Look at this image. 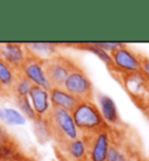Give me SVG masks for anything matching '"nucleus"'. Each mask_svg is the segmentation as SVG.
<instances>
[{
    "label": "nucleus",
    "instance_id": "1",
    "mask_svg": "<svg viewBox=\"0 0 149 161\" xmlns=\"http://www.w3.org/2000/svg\"><path fill=\"white\" fill-rule=\"evenodd\" d=\"M45 119L48 121L52 139L57 141L58 146H63L82 137V133L73 120L72 113L68 110L52 108Z\"/></svg>",
    "mask_w": 149,
    "mask_h": 161
},
{
    "label": "nucleus",
    "instance_id": "6",
    "mask_svg": "<svg viewBox=\"0 0 149 161\" xmlns=\"http://www.w3.org/2000/svg\"><path fill=\"white\" fill-rule=\"evenodd\" d=\"M82 137L88 144L90 161H106L109 149L112 144L111 130H104Z\"/></svg>",
    "mask_w": 149,
    "mask_h": 161
},
{
    "label": "nucleus",
    "instance_id": "3",
    "mask_svg": "<svg viewBox=\"0 0 149 161\" xmlns=\"http://www.w3.org/2000/svg\"><path fill=\"white\" fill-rule=\"evenodd\" d=\"M120 82L134 103L145 111L149 108V80L143 73L121 74Z\"/></svg>",
    "mask_w": 149,
    "mask_h": 161
},
{
    "label": "nucleus",
    "instance_id": "27",
    "mask_svg": "<svg viewBox=\"0 0 149 161\" xmlns=\"http://www.w3.org/2000/svg\"><path fill=\"white\" fill-rule=\"evenodd\" d=\"M143 112L146 113V116H147V118L149 119V108H148V109H146L145 111H143Z\"/></svg>",
    "mask_w": 149,
    "mask_h": 161
},
{
    "label": "nucleus",
    "instance_id": "16",
    "mask_svg": "<svg viewBox=\"0 0 149 161\" xmlns=\"http://www.w3.org/2000/svg\"><path fill=\"white\" fill-rule=\"evenodd\" d=\"M0 120L9 125H24L26 117L15 109H0Z\"/></svg>",
    "mask_w": 149,
    "mask_h": 161
},
{
    "label": "nucleus",
    "instance_id": "17",
    "mask_svg": "<svg viewBox=\"0 0 149 161\" xmlns=\"http://www.w3.org/2000/svg\"><path fill=\"white\" fill-rule=\"evenodd\" d=\"M33 86H34V84L27 77H24L21 73H19L18 77H16L15 83L13 85L12 91L15 95V98L16 97H27Z\"/></svg>",
    "mask_w": 149,
    "mask_h": 161
},
{
    "label": "nucleus",
    "instance_id": "7",
    "mask_svg": "<svg viewBox=\"0 0 149 161\" xmlns=\"http://www.w3.org/2000/svg\"><path fill=\"white\" fill-rule=\"evenodd\" d=\"M111 56L114 64V70H117V73H142L141 57L137 56L126 44H122L120 48L111 53Z\"/></svg>",
    "mask_w": 149,
    "mask_h": 161
},
{
    "label": "nucleus",
    "instance_id": "24",
    "mask_svg": "<svg viewBox=\"0 0 149 161\" xmlns=\"http://www.w3.org/2000/svg\"><path fill=\"white\" fill-rule=\"evenodd\" d=\"M11 144H14V140H12L11 136L3 127H0V146L11 145Z\"/></svg>",
    "mask_w": 149,
    "mask_h": 161
},
{
    "label": "nucleus",
    "instance_id": "23",
    "mask_svg": "<svg viewBox=\"0 0 149 161\" xmlns=\"http://www.w3.org/2000/svg\"><path fill=\"white\" fill-rule=\"evenodd\" d=\"M97 44L100 48H103L104 50H106V52H109L111 54L115 49L120 48L124 43H120V42H97Z\"/></svg>",
    "mask_w": 149,
    "mask_h": 161
},
{
    "label": "nucleus",
    "instance_id": "9",
    "mask_svg": "<svg viewBox=\"0 0 149 161\" xmlns=\"http://www.w3.org/2000/svg\"><path fill=\"white\" fill-rule=\"evenodd\" d=\"M27 57L28 53L24 44L14 43V42L0 44V58L19 73Z\"/></svg>",
    "mask_w": 149,
    "mask_h": 161
},
{
    "label": "nucleus",
    "instance_id": "18",
    "mask_svg": "<svg viewBox=\"0 0 149 161\" xmlns=\"http://www.w3.org/2000/svg\"><path fill=\"white\" fill-rule=\"evenodd\" d=\"M130 154L132 153H129L128 151L126 149V147H124L117 141L112 140L106 161H127V159L129 158Z\"/></svg>",
    "mask_w": 149,
    "mask_h": 161
},
{
    "label": "nucleus",
    "instance_id": "28",
    "mask_svg": "<svg viewBox=\"0 0 149 161\" xmlns=\"http://www.w3.org/2000/svg\"><path fill=\"white\" fill-rule=\"evenodd\" d=\"M88 161H90V160H88Z\"/></svg>",
    "mask_w": 149,
    "mask_h": 161
},
{
    "label": "nucleus",
    "instance_id": "29",
    "mask_svg": "<svg viewBox=\"0 0 149 161\" xmlns=\"http://www.w3.org/2000/svg\"><path fill=\"white\" fill-rule=\"evenodd\" d=\"M148 161H149V160H148Z\"/></svg>",
    "mask_w": 149,
    "mask_h": 161
},
{
    "label": "nucleus",
    "instance_id": "21",
    "mask_svg": "<svg viewBox=\"0 0 149 161\" xmlns=\"http://www.w3.org/2000/svg\"><path fill=\"white\" fill-rule=\"evenodd\" d=\"M82 47H83V49H86V50L93 53L94 55H97L103 62H105L106 64L109 65V68L114 69V64H113V60L111 54L109 52L104 50L103 48H100L97 44V42H93V43H83Z\"/></svg>",
    "mask_w": 149,
    "mask_h": 161
},
{
    "label": "nucleus",
    "instance_id": "25",
    "mask_svg": "<svg viewBox=\"0 0 149 161\" xmlns=\"http://www.w3.org/2000/svg\"><path fill=\"white\" fill-rule=\"evenodd\" d=\"M141 65H142V73L149 80V58L148 57L141 56Z\"/></svg>",
    "mask_w": 149,
    "mask_h": 161
},
{
    "label": "nucleus",
    "instance_id": "8",
    "mask_svg": "<svg viewBox=\"0 0 149 161\" xmlns=\"http://www.w3.org/2000/svg\"><path fill=\"white\" fill-rule=\"evenodd\" d=\"M20 73L24 77H27L33 84L36 85V86L45 89L48 91H50L52 89L48 76L45 74V61L43 60H40V58L28 55L27 60L21 68Z\"/></svg>",
    "mask_w": 149,
    "mask_h": 161
},
{
    "label": "nucleus",
    "instance_id": "20",
    "mask_svg": "<svg viewBox=\"0 0 149 161\" xmlns=\"http://www.w3.org/2000/svg\"><path fill=\"white\" fill-rule=\"evenodd\" d=\"M24 157L15 144L0 146V161H21Z\"/></svg>",
    "mask_w": 149,
    "mask_h": 161
},
{
    "label": "nucleus",
    "instance_id": "2",
    "mask_svg": "<svg viewBox=\"0 0 149 161\" xmlns=\"http://www.w3.org/2000/svg\"><path fill=\"white\" fill-rule=\"evenodd\" d=\"M73 120L82 136L91 134L104 130H111L103 118L100 110L92 101H82L72 112Z\"/></svg>",
    "mask_w": 149,
    "mask_h": 161
},
{
    "label": "nucleus",
    "instance_id": "19",
    "mask_svg": "<svg viewBox=\"0 0 149 161\" xmlns=\"http://www.w3.org/2000/svg\"><path fill=\"white\" fill-rule=\"evenodd\" d=\"M33 127H34L35 136H36V138L41 142H45V141L49 140V139H52L48 121H47L45 118H36L34 120Z\"/></svg>",
    "mask_w": 149,
    "mask_h": 161
},
{
    "label": "nucleus",
    "instance_id": "12",
    "mask_svg": "<svg viewBox=\"0 0 149 161\" xmlns=\"http://www.w3.org/2000/svg\"><path fill=\"white\" fill-rule=\"evenodd\" d=\"M98 103H99V110H100L103 118L107 123L109 127L112 126H119L121 124L120 117L118 113L117 105L111 97L107 95H98Z\"/></svg>",
    "mask_w": 149,
    "mask_h": 161
},
{
    "label": "nucleus",
    "instance_id": "11",
    "mask_svg": "<svg viewBox=\"0 0 149 161\" xmlns=\"http://www.w3.org/2000/svg\"><path fill=\"white\" fill-rule=\"evenodd\" d=\"M50 102L52 108L64 109L70 112H72L79 104L76 97L69 93L64 88H52L50 90Z\"/></svg>",
    "mask_w": 149,
    "mask_h": 161
},
{
    "label": "nucleus",
    "instance_id": "4",
    "mask_svg": "<svg viewBox=\"0 0 149 161\" xmlns=\"http://www.w3.org/2000/svg\"><path fill=\"white\" fill-rule=\"evenodd\" d=\"M77 67L72 61L64 56H54L45 61V74L52 88H63L69 75L72 73Z\"/></svg>",
    "mask_w": 149,
    "mask_h": 161
},
{
    "label": "nucleus",
    "instance_id": "15",
    "mask_svg": "<svg viewBox=\"0 0 149 161\" xmlns=\"http://www.w3.org/2000/svg\"><path fill=\"white\" fill-rule=\"evenodd\" d=\"M18 74L19 71L14 70L11 65L0 58V86L12 90L13 85L16 80V77H18Z\"/></svg>",
    "mask_w": 149,
    "mask_h": 161
},
{
    "label": "nucleus",
    "instance_id": "26",
    "mask_svg": "<svg viewBox=\"0 0 149 161\" xmlns=\"http://www.w3.org/2000/svg\"><path fill=\"white\" fill-rule=\"evenodd\" d=\"M127 161H139L137 160V157L135 153H132L130 155H129V158L127 159Z\"/></svg>",
    "mask_w": 149,
    "mask_h": 161
},
{
    "label": "nucleus",
    "instance_id": "5",
    "mask_svg": "<svg viewBox=\"0 0 149 161\" xmlns=\"http://www.w3.org/2000/svg\"><path fill=\"white\" fill-rule=\"evenodd\" d=\"M63 88L75 96L79 102L82 101H92L93 97V86L92 83L86 74L81 68L75 69L69 75L65 80Z\"/></svg>",
    "mask_w": 149,
    "mask_h": 161
},
{
    "label": "nucleus",
    "instance_id": "22",
    "mask_svg": "<svg viewBox=\"0 0 149 161\" xmlns=\"http://www.w3.org/2000/svg\"><path fill=\"white\" fill-rule=\"evenodd\" d=\"M16 101V105L19 106V109H20L21 113L24 114L26 118H28V119H32L33 121L35 120L37 118L36 113L34 111V108H33L32 103H30V99H29V97H16L15 98Z\"/></svg>",
    "mask_w": 149,
    "mask_h": 161
},
{
    "label": "nucleus",
    "instance_id": "13",
    "mask_svg": "<svg viewBox=\"0 0 149 161\" xmlns=\"http://www.w3.org/2000/svg\"><path fill=\"white\" fill-rule=\"evenodd\" d=\"M63 148L65 154L69 157L71 161H88L89 160V149L88 144L83 137L78 138L76 140H72L65 144L63 146H60Z\"/></svg>",
    "mask_w": 149,
    "mask_h": 161
},
{
    "label": "nucleus",
    "instance_id": "10",
    "mask_svg": "<svg viewBox=\"0 0 149 161\" xmlns=\"http://www.w3.org/2000/svg\"><path fill=\"white\" fill-rule=\"evenodd\" d=\"M28 97L37 118H47L50 110L52 109L51 102H50V91L34 85Z\"/></svg>",
    "mask_w": 149,
    "mask_h": 161
},
{
    "label": "nucleus",
    "instance_id": "14",
    "mask_svg": "<svg viewBox=\"0 0 149 161\" xmlns=\"http://www.w3.org/2000/svg\"><path fill=\"white\" fill-rule=\"evenodd\" d=\"M24 47L30 56H34L40 60L47 61L56 56V44L49 42H29Z\"/></svg>",
    "mask_w": 149,
    "mask_h": 161
}]
</instances>
